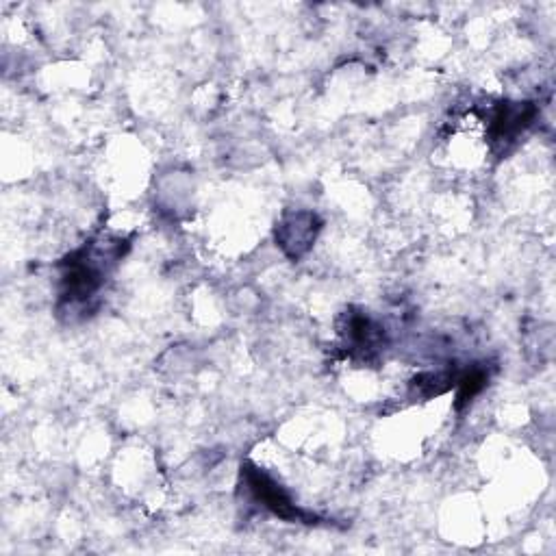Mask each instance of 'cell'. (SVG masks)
Instances as JSON below:
<instances>
[{
    "label": "cell",
    "mask_w": 556,
    "mask_h": 556,
    "mask_svg": "<svg viewBox=\"0 0 556 556\" xmlns=\"http://www.w3.org/2000/svg\"><path fill=\"white\" fill-rule=\"evenodd\" d=\"M246 476L250 489L255 491L257 500L263 502V507H268L272 513L283 517V520H300V517H305V513L296 509V504H292L289 496L272 478H268L259 470H246Z\"/></svg>",
    "instance_id": "1"
},
{
    "label": "cell",
    "mask_w": 556,
    "mask_h": 556,
    "mask_svg": "<svg viewBox=\"0 0 556 556\" xmlns=\"http://www.w3.org/2000/svg\"><path fill=\"white\" fill-rule=\"evenodd\" d=\"M535 118V107L528 103L517 105H502L494 116V137L504 142L520 135L526 126Z\"/></svg>",
    "instance_id": "2"
}]
</instances>
